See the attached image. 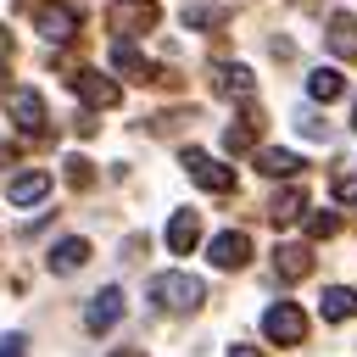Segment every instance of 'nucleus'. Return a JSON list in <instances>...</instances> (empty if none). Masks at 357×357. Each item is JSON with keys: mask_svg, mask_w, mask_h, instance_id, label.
<instances>
[{"mask_svg": "<svg viewBox=\"0 0 357 357\" xmlns=\"http://www.w3.org/2000/svg\"><path fill=\"white\" fill-rule=\"evenodd\" d=\"M151 301H156L162 312H195V307L206 301V284H201L195 273H156V279H151Z\"/></svg>", "mask_w": 357, "mask_h": 357, "instance_id": "nucleus-1", "label": "nucleus"}, {"mask_svg": "<svg viewBox=\"0 0 357 357\" xmlns=\"http://www.w3.org/2000/svg\"><path fill=\"white\" fill-rule=\"evenodd\" d=\"M262 335H268L273 346H301V340H307V312H301L296 301H273V307L262 312Z\"/></svg>", "mask_w": 357, "mask_h": 357, "instance_id": "nucleus-2", "label": "nucleus"}, {"mask_svg": "<svg viewBox=\"0 0 357 357\" xmlns=\"http://www.w3.org/2000/svg\"><path fill=\"white\" fill-rule=\"evenodd\" d=\"M67 89H73L78 100H89V106H117V100H123V84H112L100 67H78V73H67Z\"/></svg>", "mask_w": 357, "mask_h": 357, "instance_id": "nucleus-3", "label": "nucleus"}, {"mask_svg": "<svg viewBox=\"0 0 357 357\" xmlns=\"http://www.w3.org/2000/svg\"><path fill=\"white\" fill-rule=\"evenodd\" d=\"M178 162H184V173H190V178H195L201 190H212V195H229V190H234V167L212 162L206 151H195V145H190V151H184Z\"/></svg>", "mask_w": 357, "mask_h": 357, "instance_id": "nucleus-4", "label": "nucleus"}, {"mask_svg": "<svg viewBox=\"0 0 357 357\" xmlns=\"http://www.w3.org/2000/svg\"><path fill=\"white\" fill-rule=\"evenodd\" d=\"M33 28H39L50 45H61V39L78 33V11H73V6H39V11H33Z\"/></svg>", "mask_w": 357, "mask_h": 357, "instance_id": "nucleus-5", "label": "nucleus"}, {"mask_svg": "<svg viewBox=\"0 0 357 357\" xmlns=\"http://www.w3.org/2000/svg\"><path fill=\"white\" fill-rule=\"evenodd\" d=\"M6 112H11V123H17L22 134H39V128H45V100H39L33 89H11V95H6Z\"/></svg>", "mask_w": 357, "mask_h": 357, "instance_id": "nucleus-6", "label": "nucleus"}, {"mask_svg": "<svg viewBox=\"0 0 357 357\" xmlns=\"http://www.w3.org/2000/svg\"><path fill=\"white\" fill-rule=\"evenodd\" d=\"M117 318H123V290H117V284H106V290L84 307V329H95V335H100V329H112Z\"/></svg>", "mask_w": 357, "mask_h": 357, "instance_id": "nucleus-7", "label": "nucleus"}, {"mask_svg": "<svg viewBox=\"0 0 357 357\" xmlns=\"http://www.w3.org/2000/svg\"><path fill=\"white\" fill-rule=\"evenodd\" d=\"M112 67H117V73H128V78H139V84H156V73H162V67H156V61H145L128 39H117V45H112Z\"/></svg>", "mask_w": 357, "mask_h": 357, "instance_id": "nucleus-8", "label": "nucleus"}, {"mask_svg": "<svg viewBox=\"0 0 357 357\" xmlns=\"http://www.w3.org/2000/svg\"><path fill=\"white\" fill-rule=\"evenodd\" d=\"M195 240H201V218H195V212H173V223H167V251H173V257H190Z\"/></svg>", "mask_w": 357, "mask_h": 357, "instance_id": "nucleus-9", "label": "nucleus"}, {"mask_svg": "<svg viewBox=\"0 0 357 357\" xmlns=\"http://www.w3.org/2000/svg\"><path fill=\"white\" fill-rule=\"evenodd\" d=\"M245 257H251V240H245L240 229H229V234L212 240V262H218V268H245Z\"/></svg>", "mask_w": 357, "mask_h": 357, "instance_id": "nucleus-10", "label": "nucleus"}, {"mask_svg": "<svg viewBox=\"0 0 357 357\" xmlns=\"http://www.w3.org/2000/svg\"><path fill=\"white\" fill-rule=\"evenodd\" d=\"M318 312H324L329 324L357 318V290H351V284H329V290H324V301H318Z\"/></svg>", "mask_w": 357, "mask_h": 357, "instance_id": "nucleus-11", "label": "nucleus"}, {"mask_svg": "<svg viewBox=\"0 0 357 357\" xmlns=\"http://www.w3.org/2000/svg\"><path fill=\"white\" fill-rule=\"evenodd\" d=\"M151 22H156V6H151V0H134V6H117V11H112V28H117V33H145Z\"/></svg>", "mask_w": 357, "mask_h": 357, "instance_id": "nucleus-12", "label": "nucleus"}, {"mask_svg": "<svg viewBox=\"0 0 357 357\" xmlns=\"http://www.w3.org/2000/svg\"><path fill=\"white\" fill-rule=\"evenodd\" d=\"M45 195H50V173L33 167V173H17V178H11V201H17V206H39Z\"/></svg>", "mask_w": 357, "mask_h": 357, "instance_id": "nucleus-13", "label": "nucleus"}, {"mask_svg": "<svg viewBox=\"0 0 357 357\" xmlns=\"http://www.w3.org/2000/svg\"><path fill=\"white\" fill-rule=\"evenodd\" d=\"M329 50L346 56V61H357V17H346V11L329 17Z\"/></svg>", "mask_w": 357, "mask_h": 357, "instance_id": "nucleus-14", "label": "nucleus"}, {"mask_svg": "<svg viewBox=\"0 0 357 357\" xmlns=\"http://www.w3.org/2000/svg\"><path fill=\"white\" fill-rule=\"evenodd\" d=\"M212 78H218V95H229V100H251L257 95V78L245 67H218Z\"/></svg>", "mask_w": 357, "mask_h": 357, "instance_id": "nucleus-15", "label": "nucleus"}, {"mask_svg": "<svg viewBox=\"0 0 357 357\" xmlns=\"http://www.w3.org/2000/svg\"><path fill=\"white\" fill-rule=\"evenodd\" d=\"M89 262V240H56L50 251V273H78Z\"/></svg>", "mask_w": 357, "mask_h": 357, "instance_id": "nucleus-16", "label": "nucleus"}, {"mask_svg": "<svg viewBox=\"0 0 357 357\" xmlns=\"http://www.w3.org/2000/svg\"><path fill=\"white\" fill-rule=\"evenodd\" d=\"M273 268H279V279H307L312 273V251L307 245H279L273 251Z\"/></svg>", "mask_w": 357, "mask_h": 357, "instance_id": "nucleus-17", "label": "nucleus"}, {"mask_svg": "<svg viewBox=\"0 0 357 357\" xmlns=\"http://www.w3.org/2000/svg\"><path fill=\"white\" fill-rule=\"evenodd\" d=\"M307 95H312V100H340V95H346V78H340L335 67H312V73H307Z\"/></svg>", "mask_w": 357, "mask_h": 357, "instance_id": "nucleus-18", "label": "nucleus"}, {"mask_svg": "<svg viewBox=\"0 0 357 357\" xmlns=\"http://www.w3.org/2000/svg\"><path fill=\"white\" fill-rule=\"evenodd\" d=\"M257 167H262L268 178H296V173H301V156H296V151H273V145H268V151H257Z\"/></svg>", "mask_w": 357, "mask_h": 357, "instance_id": "nucleus-19", "label": "nucleus"}, {"mask_svg": "<svg viewBox=\"0 0 357 357\" xmlns=\"http://www.w3.org/2000/svg\"><path fill=\"white\" fill-rule=\"evenodd\" d=\"M301 212H307V190H296V184L279 190V195L268 201V218H273V223H296Z\"/></svg>", "mask_w": 357, "mask_h": 357, "instance_id": "nucleus-20", "label": "nucleus"}, {"mask_svg": "<svg viewBox=\"0 0 357 357\" xmlns=\"http://www.w3.org/2000/svg\"><path fill=\"white\" fill-rule=\"evenodd\" d=\"M223 145H229V151H251V145H257V117L229 123V128H223Z\"/></svg>", "mask_w": 357, "mask_h": 357, "instance_id": "nucleus-21", "label": "nucleus"}, {"mask_svg": "<svg viewBox=\"0 0 357 357\" xmlns=\"http://www.w3.org/2000/svg\"><path fill=\"white\" fill-rule=\"evenodd\" d=\"M223 17H229V11H218V6H190V11H184V22H190V28H218Z\"/></svg>", "mask_w": 357, "mask_h": 357, "instance_id": "nucleus-22", "label": "nucleus"}, {"mask_svg": "<svg viewBox=\"0 0 357 357\" xmlns=\"http://www.w3.org/2000/svg\"><path fill=\"white\" fill-rule=\"evenodd\" d=\"M89 178H95L89 162H84V156H67V184H73V190H89Z\"/></svg>", "mask_w": 357, "mask_h": 357, "instance_id": "nucleus-23", "label": "nucleus"}, {"mask_svg": "<svg viewBox=\"0 0 357 357\" xmlns=\"http://www.w3.org/2000/svg\"><path fill=\"white\" fill-rule=\"evenodd\" d=\"M335 229H340V218H335V212H318V218H307V234H312V240H329Z\"/></svg>", "mask_w": 357, "mask_h": 357, "instance_id": "nucleus-24", "label": "nucleus"}, {"mask_svg": "<svg viewBox=\"0 0 357 357\" xmlns=\"http://www.w3.org/2000/svg\"><path fill=\"white\" fill-rule=\"evenodd\" d=\"M335 201H346V206L357 201V173H340V178H335Z\"/></svg>", "mask_w": 357, "mask_h": 357, "instance_id": "nucleus-25", "label": "nucleus"}, {"mask_svg": "<svg viewBox=\"0 0 357 357\" xmlns=\"http://www.w3.org/2000/svg\"><path fill=\"white\" fill-rule=\"evenodd\" d=\"M0 357H28V340L22 335H0Z\"/></svg>", "mask_w": 357, "mask_h": 357, "instance_id": "nucleus-26", "label": "nucleus"}, {"mask_svg": "<svg viewBox=\"0 0 357 357\" xmlns=\"http://www.w3.org/2000/svg\"><path fill=\"white\" fill-rule=\"evenodd\" d=\"M229 357H257V351L251 346H229Z\"/></svg>", "mask_w": 357, "mask_h": 357, "instance_id": "nucleus-27", "label": "nucleus"}, {"mask_svg": "<svg viewBox=\"0 0 357 357\" xmlns=\"http://www.w3.org/2000/svg\"><path fill=\"white\" fill-rule=\"evenodd\" d=\"M117 357H145V351H117Z\"/></svg>", "mask_w": 357, "mask_h": 357, "instance_id": "nucleus-28", "label": "nucleus"}, {"mask_svg": "<svg viewBox=\"0 0 357 357\" xmlns=\"http://www.w3.org/2000/svg\"><path fill=\"white\" fill-rule=\"evenodd\" d=\"M351 128H357V112H351Z\"/></svg>", "mask_w": 357, "mask_h": 357, "instance_id": "nucleus-29", "label": "nucleus"}]
</instances>
